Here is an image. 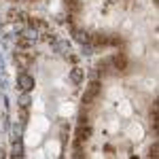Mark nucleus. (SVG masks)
I'll return each mask as SVG.
<instances>
[{"label":"nucleus","instance_id":"obj_10","mask_svg":"<svg viewBox=\"0 0 159 159\" xmlns=\"http://www.w3.org/2000/svg\"><path fill=\"white\" fill-rule=\"evenodd\" d=\"M66 7H68V11H81V0H66Z\"/></svg>","mask_w":159,"mask_h":159},{"label":"nucleus","instance_id":"obj_3","mask_svg":"<svg viewBox=\"0 0 159 159\" xmlns=\"http://www.w3.org/2000/svg\"><path fill=\"white\" fill-rule=\"evenodd\" d=\"M89 136H91V129H89L87 125H79V129H76V140H74V148H83V142L89 140Z\"/></svg>","mask_w":159,"mask_h":159},{"label":"nucleus","instance_id":"obj_2","mask_svg":"<svg viewBox=\"0 0 159 159\" xmlns=\"http://www.w3.org/2000/svg\"><path fill=\"white\" fill-rule=\"evenodd\" d=\"M17 87H19L21 91H28V93H30V91L34 89V76L21 72L19 76H17Z\"/></svg>","mask_w":159,"mask_h":159},{"label":"nucleus","instance_id":"obj_14","mask_svg":"<svg viewBox=\"0 0 159 159\" xmlns=\"http://www.w3.org/2000/svg\"><path fill=\"white\" fill-rule=\"evenodd\" d=\"M79 125H87V117H85V115L79 117Z\"/></svg>","mask_w":159,"mask_h":159},{"label":"nucleus","instance_id":"obj_6","mask_svg":"<svg viewBox=\"0 0 159 159\" xmlns=\"http://www.w3.org/2000/svg\"><path fill=\"white\" fill-rule=\"evenodd\" d=\"M74 36H76V40H79L81 45L91 43V34H89V32H85V30H76V32H74Z\"/></svg>","mask_w":159,"mask_h":159},{"label":"nucleus","instance_id":"obj_1","mask_svg":"<svg viewBox=\"0 0 159 159\" xmlns=\"http://www.w3.org/2000/svg\"><path fill=\"white\" fill-rule=\"evenodd\" d=\"M100 89H102V85H100V81H91V83H89V87H87V91L83 93V104H91L93 100L98 98Z\"/></svg>","mask_w":159,"mask_h":159},{"label":"nucleus","instance_id":"obj_5","mask_svg":"<svg viewBox=\"0 0 159 159\" xmlns=\"http://www.w3.org/2000/svg\"><path fill=\"white\" fill-rule=\"evenodd\" d=\"M70 81L74 85H81L83 83V68H72L70 70Z\"/></svg>","mask_w":159,"mask_h":159},{"label":"nucleus","instance_id":"obj_8","mask_svg":"<svg viewBox=\"0 0 159 159\" xmlns=\"http://www.w3.org/2000/svg\"><path fill=\"white\" fill-rule=\"evenodd\" d=\"M17 102H19V106H21V108H30V102H32V100H30V93H28V91H24V93H21V96H19V100H17Z\"/></svg>","mask_w":159,"mask_h":159},{"label":"nucleus","instance_id":"obj_11","mask_svg":"<svg viewBox=\"0 0 159 159\" xmlns=\"http://www.w3.org/2000/svg\"><path fill=\"white\" fill-rule=\"evenodd\" d=\"M55 51H60V53H68V51H70V43H55Z\"/></svg>","mask_w":159,"mask_h":159},{"label":"nucleus","instance_id":"obj_7","mask_svg":"<svg viewBox=\"0 0 159 159\" xmlns=\"http://www.w3.org/2000/svg\"><path fill=\"white\" fill-rule=\"evenodd\" d=\"M13 157H24V144H21V138H19V140H13Z\"/></svg>","mask_w":159,"mask_h":159},{"label":"nucleus","instance_id":"obj_15","mask_svg":"<svg viewBox=\"0 0 159 159\" xmlns=\"http://www.w3.org/2000/svg\"><path fill=\"white\" fill-rule=\"evenodd\" d=\"M4 72V61H2V57H0V74Z\"/></svg>","mask_w":159,"mask_h":159},{"label":"nucleus","instance_id":"obj_4","mask_svg":"<svg viewBox=\"0 0 159 159\" xmlns=\"http://www.w3.org/2000/svg\"><path fill=\"white\" fill-rule=\"evenodd\" d=\"M110 64H112V68H117V70H125V68H127V57H125L123 53H115V55H110Z\"/></svg>","mask_w":159,"mask_h":159},{"label":"nucleus","instance_id":"obj_12","mask_svg":"<svg viewBox=\"0 0 159 159\" xmlns=\"http://www.w3.org/2000/svg\"><path fill=\"white\" fill-rule=\"evenodd\" d=\"M157 151H159V144H157V142H153V147L148 148V155H151L153 159H157V157H159V153H157Z\"/></svg>","mask_w":159,"mask_h":159},{"label":"nucleus","instance_id":"obj_9","mask_svg":"<svg viewBox=\"0 0 159 159\" xmlns=\"http://www.w3.org/2000/svg\"><path fill=\"white\" fill-rule=\"evenodd\" d=\"M21 36L28 38V40H36V38H38V32H36V28H34V30H32V28H28V30H24V32H21Z\"/></svg>","mask_w":159,"mask_h":159},{"label":"nucleus","instance_id":"obj_13","mask_svg":"<svg viewBox=\"0 0 159 159\" xmlns=\"http://www.w3.org/2000/svg\"><path fill=\"white\" fill-rule=\"evenodd\" d=\"M91 53H93V47H91L89 43H85V45H83V55H91Z\"/></svg>","mask_w":159,"mask_h":159}]
</instances>
